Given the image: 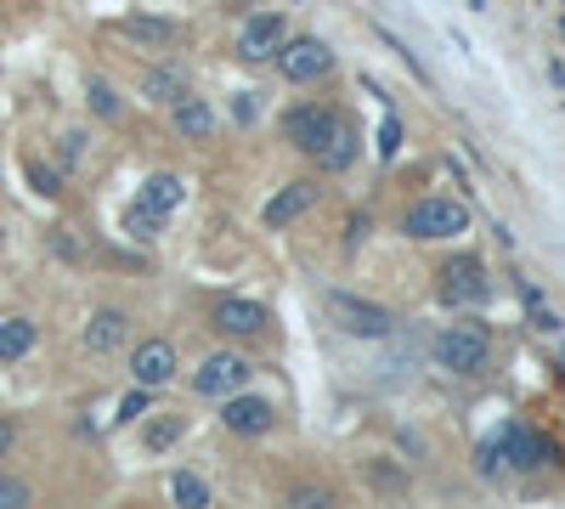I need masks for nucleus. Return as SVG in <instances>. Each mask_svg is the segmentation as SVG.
Instances as JSON below:
<instances>
[{
	"mask_svg": "<svg viewBox=\"0 0 565 509\" xmlns=\"http://www.w3.org/2000/svg\"><path fill=\"white\" fill-rule=\"evenodd\" d=\"M283 142L294 153H306L322 176H345L362 153V136L356 125L334 108V102H294L283 114Z\"/></svg>",
	"mask_w": 565,
	"mask_h": 509,
	"instance_id": "nucleus-1",
	"label": "nucleus"
},
{
	"mask_svg": "<svg viewBox=\"0 0 565 509\" xmlns=\"http://www.w3.org/2000/svg\"><path fill=\"white\" fill-rule=\"evenodd\" d=\"M475 459H481L486 482H497V475H531V470L554 464V441L543 430H531L526 419H509V425H497V436L481 441Z\"/></svg>",
	"mask_w": 565,
	"mask_h": 509,
	"instance_id": "nucleus-2",
	"label": "nucleus"
},
{
	"mask_svg": "<svg viewBox=\"0 0 565 509\" xmlns=\"http://www.w3.org/2000/svg\"><path fill=\"white\" fill-rule=\"evenodd\" d=\"M429 357H436V368L458 373V380H475V373L492 368V328L486 323H442L436 339H429Z\"/></svg>",
	"mask_w": 565,
	"mask_h": 509,
	"instance_id": "nucleus-3",
	"label": "nucleus"
},
{
	"mask_svg": "<svg viewBox=\"0 0 565 509\" xmlns=\"http://www.w3.org/2000/svg\"><path fill=\"white\" fill-rule=\"evenodd\" d=\"M436 300L447 312H470V305H486L492 300V278H486V261L481 255H452L436 266Z\"/></svg>",
	"mask_w": 565,
	"mask_h": 509,
	"instance_id": "nucleus-4",
	"label": "nucleus"
},
{
	"mask_svg": "<svg viewBox=\"0 0 565 509\" xmlns=\"http://www.w3.org/2000/svg\"><path fill=\"white\" fill-rule=\"evenodd\" d=\"M402 232L413 238V244H442V238H458V232H470V204L447 198V193H429V198H419L413 210L402 216Z\"/></svg>",
	"mask_w": 565,
	"mask_h": 509,
	"instance_id": "nucleus-5",
	"label": "nucleus"
},
{
	"mask_svg": "<svg viewBox=\"0 0 565 509\" xmlns=\"http://www.w3.org/2000/svg\"><path fill=\"white\" fill-rule=\"evenodd\" d=\"M328 317H334V328L351 334V339H390L396 328H402V317H396L390 305L362 300V294H345V289L328 294Z\"/></svg>",
	"mask_w": 565,
	"mask_h": 509,
	"instance_id": "nucleus-6",
	"label": "nucleus"
},
{
	"mask_svg": "<svg viewBox=\"0 0 565 509\" xmlns=\"http://www.w3.org/2000/svg\"><path fill=\"white\" fill-rule=\"evenodd\" d=\"M272 62H278V74H283L289 85H317V80L334 74V46L317 41V34H294V41L278 46Z\"/></svg>",
	"mask_w": 565,
	"mask_h": 509,
	"instance_id": "nucleus-7",
	"label": "nucleus"
},
{
	"mask_svg": "<svg viewBox=\"0 0 565 509\" xmlns=\"http://www.w3.org/2000/svg\"><path fill=\"white\" fill-rule=\"evenodd\" d=\"M283 41H289L283 12H249V18L238 23V41H232V51H238L244 62H272Z\"/></svg>",
	"mask_w": 565,
	"mask_h": 509,
	"instance_id": "nucleus-8",
	"label": "nucleus"
},
{
	"mask_svg": "<svg viewBox=\"0 0 565 509\" xmlns=\"http://www.w3.org/2000/svg\"><path fill=\"white\" fill-rule=\"evenodd\" d=\"M249 357H238V351H215V357H204V362H198L192 368V391L198 396H232V391H244L249 385Z\"/></svg>",
	"mask_w": 565,
	"mask_h": 509,
	"instance_id": "nucleus-9",
	"label": "nucleus"
},
{
	"mask_svg": "<svg viewBox=\"0 0 565 509\" xmlns=\"http://www.w3.org/2000/svg\"><path fill=\"white\" fill-rule=\"evenodd\" d=\"M272 425H278L272 396H244V391L221 396V430H232V436H272Z\"/></svg>",
	"mask_w": 565,
	"mask_h": 509,
	"instance_id": "nucleus-10",
	"label": "nucleus"
},
{
	"mask_svg": "<svg viewBox=\"0 0 565 509\" xmlns=\"http://www.w3.org/2000/svg\"><path fill=\"white\" fill-rule=\"evenodd\" d=\"M317 198H322V187L317 182H283L272 198H266V210H260V221L266 227H272V232H283V227H294V221H301L306 210H317Z\"/></svg>",
	"mask_w": 565,
	"mask_h": 509,
	"instance_id": "nucleus-11",
	"label": "nucleus"
},
{
	"mask_svg": "<svg viewBox=\"0 0 565 509\" xmlns=\"http://www.w3.org/2000/svg\"><path fill=\"white\" fill-rule=\"evenodd\" d=\"M170 125H176V136L181 142H210V136L221 130V114H215V102L210 96H176L170 102Z\"/></svg>",
	"mask_w": 565,
	"mask_h": 509,
	"instance_id": "nucleus-12",
	"label": "nucleus"
},
{
	"mask_svg": "<svg viewBox=\"0 0 565 509\" xmlns=\"http://www.w3.org/2000/svg\"><path fill=\"white\" fill-rule=\"evenodd\" d=\"M176 346L170 339H142L137 346V357H130V380L137 385H148V391H158V385H170L176 380Z\"/></svg>",
	"mask_w": 565,
	"mask_h": 509,
	"instance_id": "nucleus-13",
	"label": "nucleus"
},
{
	"mask_svg": "<svg viewBox=\"0 0 565 509\" xmlns=\"http://www.w3.org/2000/svg\"><path fill=\"white\" fill-rule=\"evenodd\" d=\"M266 323H272V317H266L260 300H238V294H232V300L215 305V334H226V339H249V334H260Z\"/></svg>",
	"mask_w": 565,
	"mask_h": 509,
	"instance_id": "nucleus-14",
	"label": "nucleus"
},
{
	"mask_svg": "<svg viewBox=\"0 0 565 509\" xmlns=\"http://www.w3.org/2000/svg\"><path fill=\"white\" fill-rule=\"evenodd\" d=\"M130 339V312H119V305H103V312H91V323H85V351H96V357H108V351H119Z\"/></svg>",
	"mask_w": 565,
	"mask_h": 509,
	"instance_id": "nucleus-15",
	"label": "nucleus"
},
{
	"mask_svg": "<svg viewBox=\"0 0 565 509\" xmlns=\"http://www.w3.org/2000/svg\"><path fill=\"white\" fill-rule=\"evenodd\" d=\"M119 28H125L130 41H137V46H148V51H170V46L181 41V28H176L170 18H148V12H137V18H125Z\"/></svg>",
	"mask_w": 565,
	"mask_h": 509,
	"instance_id": "nucleus-16",
	"label": "nucleus"
},
{
	"mask_svg": "<svg viewBox=\"0 0 565 509\" xmlns=\"http://www.w3.org/2000/svg\"><path fill=\"white\" fill-rule=\"evenodd\" d=\"M142 204H153L158 216H176L181 210V198H187V182L176 176V170H153V176L142 182V193H137Z\"/></svg>",
	"mask_w": 565,
	"mask_h": 509,
	"instance_id": "nucleus-17",
	"label": "nucleus"
},
{
	"mask_svg": "<svg viewBox=\"0 0 565 509\" xmlns=\"http://www.w3.org/2000/svg\"><path fill=\"white\" fill-rule=\"evenodd\" d=\"M142 419H148V414H142ZM181 436H187V414H153V419L142 425V448H148V453H170Z\"/></svg>",
	"mask_w": 565,
	"mask_h": 509,
	"instance_id": "nucleus-18",
	"label": "nucleus"
},
{
	"mask_svg": "<svg viewBox=\"0 0 565 509\" xmlns=\"http://www.w3.org/2000/svg\"><path fill=\"white\" fill-rule=\"evenodd\" d=\"M142 96L153 102V108H170L176 96H187V74H181V68H148Z\"/></svg>",
	"mask_w": 565,
	"mask_h": 509,
	"instance_id": "nucleus-19",
	"label": "nucleus"
},
{
	"mask_svg": "<svg viewBox=\"0 0 565 509\" xmlns=\"http://www.w3.org/2000/svg\"><path fill=\"white\" fill-rule=\"evenodd\" d=\"M35 339H40V328L28 317H7V323H0V362L28 357V351H35Z\"/></svg>",
	"mask_w": 565,
	"mask_h": 509,
	"instance_id": "nucleus-20",
	"label": "nucleus"
},
{
	"mask_svg": "<svg viewBox=\"0 0 565 509\" xmlns=\"http://www.w3.org/2000/svg\"><path fill=\"white\" fill-rule=\"evenodd\" d=\"M170 498L181 504V509H210L215 498H210V482L204 475H192V470H176L170 475Z\"/></svg>",
	"mask_w": 565,
	"mask_h": 509,
	"instance_id": "nucleus-21",
	"label": "nucleus"
},
{
	"mask_svg": "<svg viewBox=\"0 0 565 509\" xmlns=\"http://www.w3.org/2000/svg\"><path fill=\"white\" fill-rule=\"evenodd\" d=\"M164 221H170V216H158L153 204H142V198L125 210V232H130V238H158V227H164Z\"/></svg>",
	"mask_w": 565,
	"mask_h": 509,
	"instance_id": "nucleus-22",
	"label": "nucleus"
},
{
	"mask_svg": "<svg viewBox=\"0 0 565 509\" xmlns=\"http://www.w3.org/2000/svg\"><path fill=\"white\" fill-rule=\"evenodd\" d=\"M85 96H91V114H96V119H119V96H114L108 80H91Z\"/></svg>",
	"mask_w": 565,
	"mask_h": 509,
	"instance_id": "nucleus-23",
	"label": "nucleus"
},
{
	"mask_svg": "<svg viewBox=\"0 0 565 509\" xmlns=\"http://www.w3.org/2000/svg\"><path fill=\"white\" fill-rule=\"evenodd\" d=\"M148 407H153V391H148V385H137V391H130V396L119 402V414H114V419H119V425H137V419L148 414Z\"/></svg>",
	"mask_w": 565,
	"mask_h": 509,
	"instance_id": "nucleus-24",
	"label": "nucleus"
},
{
	"mask_svg": "<svg viewBox=\"0 0 565 509\" xmlns=\"http://www.w3.org/2000/svg\"><path fill=\"white\" fill-rule=\"evenodd\" d=\"M23 504H35L28 482H17V475H0V509H23Z\"/></svg>",
	"mask_w": 565,
	"mask_h": 509,
	"instance_id": "nucleus-25",
	"label": "nucleus"
},
{
	"mask_svg": "<svg viewBox=\"0 0 565 509\" xmlns=\"http://www.w3.org/2000/svg\"><path fill=\"white\" fill-rule=\"evenodd\" d=\"M396 153H402V119L385 114V125H379V159H396Z\"/></svg>",
	"mask_w": 565,
	"mask_h": 509,
	"instance_id": "nucleus-26",
	"label": "nucleus"
},
{
	"mask_svg": "<svg viewBox=\"0 0 565 509\" xmlns=\"http://www.w3.org/2000/svg\"><path fill=\"white\" fill-rule=\"evenodd\" d=\"M28 182H35V193H46V198H57V193H62V176H57L51 164H40V159L28 164Z\"/></svg>",
	"mask_w": 565,
	"mask_h": 509,
	"instance_id": "nucleus-27",
	"label": "nucleus"
},
{
	"mask_svg": "<svg viewBox=\"0 0 565 509\" xmlns=\"http://www.w3.org/2000/svg\"><path fill=\"white\" fill-rule=\"evenodd\" d=\"M289 504H294V509H322V504H334V493H322V487H294Z\"/></svg>",
	"mask_w": 565,
	"mask_h": 509,
	"instance_id": "nucleus-28",
	"label": "nucleus"
},
{
	"mask_svg": "<svg viewBox=\"0 0 565 509\" xmlns=\"http://www.w3.org/2000/svg\"><path fill=\"white\" fill-rule=\"evenodd\" d=\"M80 153H85V130H69V136H62V159H69V164H74Z\"/></svg>",
	"mask_w": 565,
	"mask_h": 509,
	"instance_id": "nucleus-29",
	"label": "nucleus"
},
{
	"mask_svg": "<svg viewBox=\"0 0 565 509\" xmlns=\"http://www.w3.org/2000/svg\"><path fill=\"white\" fill-rule=\"evenodd\" d=\"M374 482H379V487H402V493H408V475H396L390 464H374Z\"/></svg>",
	"mask_w": 565,
	"mask_h": 509,
	"instance_id": "nucleus-30",
	"label": "nucleus"
},
{
	"mask_svg": "<svg viewBox=\"0 0 565 509\" xmlns=\"http://www.w3.org/2000/svg\"><path fill=\"white\" fill-rule=\"evenodd\" d=\"M7 453H12V425L0 419V459H7Z\"/></svg>",
	"mask_w": 565,
	"mask_h": 509,
	"instance_id": "nucleus-31",
	"label": "nucleus"
}]
</instances>
